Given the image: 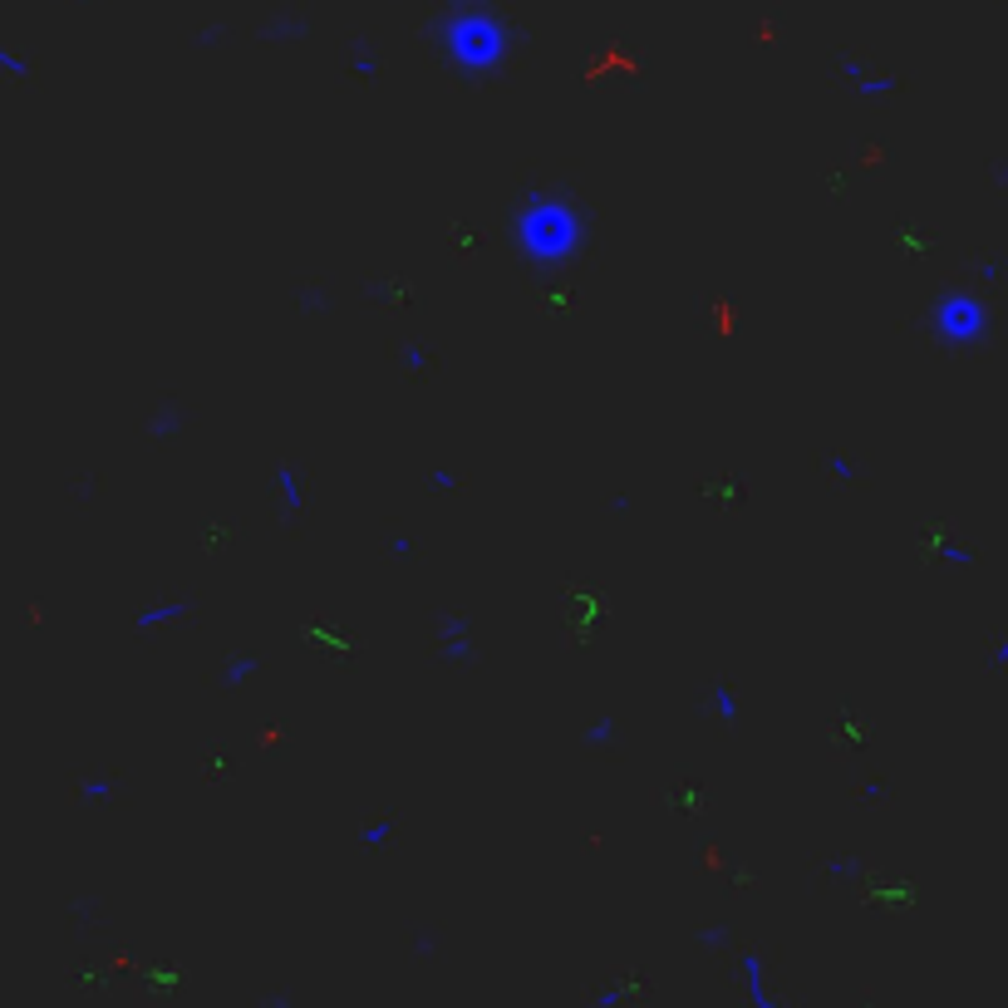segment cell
<instances>
[{"instance_id":"6","label":"cell","mask_w":1008,"mask_h":1008,"mask_svg":"<svg viewBox=\"0 0 1008 1008\" xmlns=\"http://www.w3.org/2000/svg\"><path fill=\"white\" fill-rule=\"evenodd\" d=\"M271 497L281 502L286 517H296L300 507H305V482H300V473L291 468V463H281V468L271 473Z\"/></svg>"},{"instance_id":"22","label":"cell","mask_w":1008,"mask_h":1008,"mask_svg":"<svg viewBox=\"0 0 1008 1008\" xmlns=\"http://www.w3.org/2000/svg\"><path fill=\"white\" fill-rule=\"evenodd\" d=\"M443 5H468V0H443Z\"/></svg>"},{"instance_id":"8","label":"cell","mask_w":1008,"mask_h":1008,"mask_svg":"<svg viewBox=\"0 0 1008 1008\" xmlns=\"http://www.w3.org/2000/svg\"><path fill=\"white\" fill-rule=\"evenodd\" d=\"M743 979H748V999L758 1008H782L768 989H763V964H758V954H743Z\"/></svg>"},{"instance_id":"3","label":"cell","mask_w":1008,"mask_h":1008,"mask_svg":"<svg viewBox=\"0 0 1008 1008\" xmlns=\"http://www.w3.org/2000/svg\"><path fill=\"white\" fill-rule=\"evenodd\" d=\"M925 325L945 350H974L979 340H989V300L974 291H945L935 296Z\"/></svg>"},{"instance_id":"15","label":"cell","mask_w":1008,"mask_h":1008,"mask_svg":"<svg viewBox=\"0 0 1008 1008\" xmlns=\"http://www.w3.org/2000/svg\"><path fill=\"white\" fill-rule=\"evenodd\" d=\"M389 836H394V817H379V822H369V827L359 831V841H364L369 851H374V846H384Z\"/></svg>"},{"instance_id":"7","label":"cell","mask_w":1008,"mask_h":1008,"mask_svg":"<svg viewBox=\"0 0 1008 1008\" xmlns=\"http://www.w3.org/2000/svg\"><path fill=\"white\" fill-rule=\"evenodd\" d=\"M192 615L187 600H158V605H143L138 610V630H158V625H178Z\"/></svg>"},{"instance_id":"20","label":"cell","mask_w":1008,"mask_h":1008,"mask_svg":"<svg viewBox=\"0 0 1008 1008\" xmlns=\"http://www.w3.org/2000/svg\"><path fill=\"white\" fill-rule=\"evenodd\" d=\"M861 797H871V802H881V797H886V782H866V787H861Z\"/></svg>"},{"instance_id":"17","label":"cell","mask_w":1008,"mask_h":1008,"mask_svg":"<svg viewBox=\"0 0 1008 1008\" xmlns=\"http://www.w3.org/2000/svg\"><path fill=\"white\" fill-rule=\"evenodd\" d=\"M399 364H404L409 374H423V369H433V355H428L423 345H404V355H399Z\"/></svg>"},{"instance_id":"9","label":"cell","mask_w":1008,"mask_h":1008,"mask_svg":"<svg viewBox=\"0 0 1008 1008\" xmlns=\"http://www.w3.org/2000/svg\"><path fill=\"white\" fill-rule=\"evenodd\" d=\"M709 709L723 718V723H738V694H733V684H709Z\"/></svg>"},{"instance_id":"16","label":"cell","mask_w":1008,"mask_h":1008,"mask_svg":"<svg viewBox=\"0 0 1008 1008\" xmlns=\"http://www.w3.org/2000/svg\"><path fill=\"white\" fill-rule=\"evenodd\" d=\"M428 492H443V497H448V492H458V473H453L448 463H438V468L428 473Z\"/></svg>"},{"instance_id":"10","label":"cell","mask_w":1008,"mask_h":1008,"mask_svg":"<svg viewBox=\"0 0 1008 1008\" xmlns=\"http://www.w3.org/2000/svg\"><path fill=\"white\" fill-rule=\"evenodd\" d=\"M256 669H261V659H256V654H232V659H227V669H222V684H227V689H232V684H246Z\"/></svg>"},{"instance_id":"18","label":"cell","mask_w":1008,"mask_h":1008,"mask_svg":"<svg viewBox=\"0 0 1008 1008\" xmlns=\"http://www.w3.org/2000/svg\"><path fill=\"white\" fill-rule=\"evenodd\" d=\"M266 35H271V40H300V35H305V20H271Z\"/></svg>"},{"instance_id":"13","label":"cell","mask_w":1008,"mask_h":1008,"mask_svg":"<svg viewBox=\"0 0 1008 1008\" xmlns=\"http://www.w3.org/2000/svg\"><path fill=\"white\" fill-rule=\"evenodd\" d=\"M79 797L84 802H109V797H119V782L114 777H89V782H79Z\"/></svg>"},{"instance_id":"2","label":"cell","mask_w":1008,"mask_h":1008,"mask_svg":"<svg viewBox=\"0 0 1008 1008\" xmlns=\"http://www.w3.org/2000/svg\"><path fill=\"white\" fill-rule=\"evenodd\" d=\"M438 45H443V60L453 64L463 79H492L507 55L517 50V30L482 0H468V5H448L443 20H438Z\"/></svg>"},{"instance_id":"11","label":"cell","mask_w":1008,"mask_h":1008,"mask_svg":"<svg viewBox=\"0 0 1008 1008\" xmlns=\"http://www.w3.org/2000/svg\"><path fill=\"white\" fill-rule=\"evenodd\" d=\"M615 733H620V723L605 713V718L586 723V733H581V738H586V748H610V743H615Z\"/></svg>"},{"instance_id":"12","label":"cell","mask_w":1008,"mask_h":1008,"mask_svg":"<svg viewBox=\"0 0 1008 1008\" xmlns=\"http://www.w3.org/2000/svg\"><path fill=\"white\" fill-rule=\"evenodd\" d=\"M350 69H355L359 79H374V74H379V55H374L369 40H355V50H350Z\"/></svg>"},{"instance_id":"1","label":"cell","mask_w":1008,"mask_h":1008,"mask_svg":"<svg viewBox=\"0 0 1008 1008\" xmlns=\"http://www.w3.org/2000/svg\"><path fill=\"white\" fill-rule=\"evenodd\" d=\"M507 237L517 241V251L527 256L532 271H561V266H571L581 256V246L591 237V222H586V212L571 197L532 187L517 202Z\"/></svg>"},{"instance_id":"19","label":"cell","mask_w":1008,"mask_h":1008,"mask_svg":"<svg viewBox=\"0 0 1008 1008\" xmlns=\"http://www.w3.org/2000/svg\"><path fill=\"white\" fill-rule=\"evenodd\" d=\"M0 64H5V74H10V79H25V60H20V55H15L10 45L0 50Z\"/></svg>"},{"instance_id":"21","label":"cell","mask_w":1008,"mask_h":1008,"mask_svg":"<svg viewBox=\"0 0 1008 1008\" xmlns=\"http://www.w3.org/2000/svg\"><path fill=\"white\" fill-rule=\"evenodd\" d=\"M994 664H1008V640L999 645V650H994Z\"/></svg>"},{"instance_id":"4","label":"cell","mask_w":1008,"mask_h":1008,"mask_svg":"<svg viewBox=\"0 0 1008 1008\" xmlns=\"http://www.w3.org/2000/svg\"><path fill=\"white\" fill-rule=\"evenodd\" d=\"M438 654H443L448 664H468V659H477L473 625H468L463 615H443V625H438Z\"/></svg>"},{"instance_id":"5","label":"cell","mask_w":1008,"mask_h":1008,"mask_svg":"<svg viewBox=\"0 0 1008 1008\" xmlns=\"http://www.w3.org/2000/svg\"><path fill=\"white\" fill-rule=\"evenodd\" d=\"M841 74L851 79V89H856L861 99H890V94L900 89L895 74H881V69H871V64H861V60H841Z\"/></svg>"},{"instance_id":"14","label":"cell","mask_w":1008,"mask_h":1008,"mask_svg":"<svg viewBox=\"0 0 1008 1008\" xmlns=\"http://www.w3.org/2000/svg\"><path fill=\"white\" fill-rule=\"evenodd\" d=\"M935 551H940V561H945V566H974V561H979V556H974V546H959L954 536H945Z\"/></svg>"}]
</instances>
